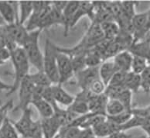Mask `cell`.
<instances>
[{"label":"cell","mask_w":150,"mask_h":138,"mask_svg":"<svg viewBox=\"0 0 150 138\" xmlns=\"http://www.w3.org/2000/svg\"><path fill=\"white\" fill-rule=\"evenodd\" d=\"M11 60L13 63L14 72H15V79L12 85V89L10 92H7L6 95L13 94L18 90L19 85L24 78L29 75L30 71V61H29L24 50L20 47H18L13 51L11 52Z\"/></svg>","instance_id":"6da1fadb"},{"label":"cell","mask_w":150,"mask_h":138,"mask_svg":"<svg viewBox=\"0 0 150 138\" xmlns=\"http://www.w3.org/2000/svg\"><path fill=\"white\" fill-rule=\"evenodd\" d=\"M41 31L42 30H37L29 32L28 37L22 47L30 64L37 69V71H43V54L39 45V38Z\"/></svg>","instance_id":"7a4b0ae2"},{"label":"cell","mask_w":150,"mask_h":138,"mask_svg":"<svg viewBox=\"0 0 150 138\" xmlns=\"http://www.w3.org/2000/svg\"><path fill=\"white\" fill-rule=\"evenodd\" d=\"M54 43L47 39L46 41L43 59V71L50 80L53 85L59 84V75L56 58V51Z\"/></svg>","instance_id":"3957f363"},{"label":"cell","mask_w":150,"mask_h":138,"mask_svg":"<svg viewBox=\"0 0 150 138\" xmlns=\"http://www.w3.org/2000/svg\"><path fill=\"white\" fill-rule=\"evenodd\" d=\"M33 11L26 28L29 32L40 30V26L52 9L51 1H33Z\"/></svg>","instance_id":"277c9868"},{"label":"cell","mask_w":150,"mask_h":138,"mask_svg":"<svg viewBox=\"0 0 150 138\" xmlns=\"http://www.w3.org/2000/svg\"><path fill=\"white\" fill-rule=\"evenodd\" d=\"M30 75V74H29ZM29 75L24 78L21 82L18 90H19V103L15 108L12 110L13 112H16L18 110L23 111L24 110L30 107L33 99V93L35 85L30 80Z\"/></svg>","instance_id":"5b68a950"},{"label":"cell","mask_w":150,"mask_h":138,"mask_svg":"<svg viewBox=\"0 0 150 138\" xmlns=\"http://www.w3.org/2000/svg\"><path fill=\"white\" fill-rule=\"evenodd\" d=\"M55 48V45H54ZM56 51L57 64V71L59 75V84L63 85L65 82H68L72 77L74 76L72 63L71 58L67 55Z\"/></svg>","instance_id":"8992f818"},{"label":"cell","mask_w":150,"mask_h":138,"mask_svg":"<svg viewBox=\"0 0 150 138\" xmlns=\"http://www.w3.org/2000/svg\"><path fill=\"white\" fill-rule=\"evenodd\" d=\"M0 14L5 23L9 25L19 21V2L0 1Z\"/></svg>","instance_id":"52a82bcc"},{"label":"cell","mask_w":150,"mask_h":138,"mask_svg":"<svg viewBox=\"0 0 150 138\" xmlns=\"http://www.w3.org/2000/svg\"><path fill=\"white\" fill-rule=\"evenodd\" d=\"M76 83L83 89H88L91 84L99 77V67H86L81 71H78L74 75Z\"/></svg>","instance_id":"ba28073f"},{"label":"cell","mask_w":150,"mask_h":138,"mask_svg":"<svg viewBox=\"0 0 150 138\" xmlns=\"http://www.w3.org/2000/svg\"><path fill=\"white\" fill-rule=\"evenodd\" d=\"M105 40L101 25L91 24L81 41L89 50Z\"/></svg>","instance_id":"9c48e42d"},{"label":"cell","mask_w":150,"mask_h":138,"mask_svg":"<svg viewBox=\"0 0 150 138\" xmlns=\"http://www.w3.org/2000/svg\"><path fill=\"white\" fill-rule=\"evenodd\" d=\"M34 120L32 118V110L29 108L22 111L21 117L17 121L13 122V123L18 134H20L23 138H27L29 131L32 127Z\"/></svg>","instance_id":"30bf717a"},{"label":"cell","mask_w":150,"mask_h":138,"mask_svg":"<svg viewBox=\"0 0 150 138\" xmlns=\"http://www.w3.org/2000/svg\"><path fill=\"white\" fill-rule=\"evenodd\" d=\"M94 136L96 137H107L111 134L122 131L121 126L113 123L108 119H105V120L99 123L92 128Z\"/></svg>","instance_id":"8fae6325"},{"label":"cell","mask_w":150,"mask_h":138,"mask_svg":"<svg viewBox=\"0 0 150 138\" xmlns=\"http://www.w3.org/2000/svg\"><path fill=\"white\" fill-rule=\"evenodd\" d=\"M41 127L43 138H54L60 132L62 126L55 116L41 120Z\"/></svg>","instance_id":"7c38bea8"},{"label":"cell","mask_w":150,"mask_h":138,"mask_svg":"<svg viewBox=\"0 0 150 138\" xmlns=\"http://www.w3.org/2000/svg\"><path fill=\"white\" fill-rule=\"evenodd\" d=\"M133 56H138L146 59L150 64V36L147 37L142 41L134 43L128 50Z\"/></svg>","instance_id":"4fadbf2b"},{"label":"cell","mask_w":150,"mask_h":138,"mask_svg":"<svg viewBox=\"0 0 150 138\" xmlns=\"http://www.w3.org/2000/svg\"><path fill=\"white\" fill-rule=\"evenodd\" d=\"M132 58L133 55L129 51H124L114 57L112 62L117 71L129 72L131 71Z\"/></svg>","instance_id":"5bb4252c"},{"label":"cell","mask_w":150,"mask_h":138,"mask_svg":"<svg viewBox=\"0 0 150 138\" xmlns=\"http://www.w3.org/2000/svg\"><path fill=\"white\" fill-rule=\"evenodd\" d=\"M53 97L57 103L61 104L68 107L74 101V96L68 93L62 87V85H52L50 86Z\"/></svg>","instance_id":"9a60e30c"},{"label":"cell","mask_w":150,"mask_h":138,"mask_svg":"<svg viewBox=\"0 0 150 138\" xmlns=\"http://www.w3.org/2000/svg\"><path fill=\"white\" fill-rule=\"evenodd\" d=\"M81 1H68L65 9L63 11V16H64V35L65 37L67 36L70 29L71 28V21L80 6Z\"/></svg>","instance_id":"2e32d148"},{"label":"cell","mask_w":150,"mask_h":138,"mask_svg":"<svg viewBox=\"0 0 150 138\" xmlns=\"http://www.w3.org/2000/svg\"><path fill=\"white\" fill-rule=\"evenodd\" d=\"M108 101V98L105 94L96 95L88 103L89 112L106 117V106H107Z\"/></svg>","instance_id":"e0dca14e"},{"label":"cell","mask_w":150,"mask_h":138,"mask_svg":"<svg viewBox=\"0 0 150 138\" xmlns=\"http://www.w3.org/2000/svg\"><path fill=\"white\" fill-rule=\"evenodd\" d=\"M52 6V5H51ZM54 25H64V16L63 13L60 11L57 10L52 7L51 10L50 12L45 19L43 20L40 26V30H43V29L48 28L50 26H54Z\"/></svg>","instance_id":"ac0fdd59"},{"label":"cell","mask_w":150,"mask_h":138,"mask_svg":"<svg viewBox=\"0 0 150 138\" xmlns=\"http://www.w3.org/2000/svg\"><path fill=\"white\" fill-rule=\"evenodd\" d=\"M116 71H117L112 61H105L99 66V77L106 86L109 84Z\"/></svg>","instance_id":"d6986e66"},{"label":"cell","mask_w":150,"mask_h":138,"mask_svg":"<svg viewBox=\"0 0 150 138\" xmlns=\"http://www.w3.org/2000/svg\"><path fill=\"white\" fill-rule=\"evenodd\" d=\"M33 11V1H19V23L25 25Z\"/></svg>","instance_id":"ffe728a7"},{"label":"cell","mask_w":150,"mask_h":138,"mask_svg":"<svg viewBox=\"0 0 150 138\" xmlns=\"http://www.w3.org/2000/svg\"><path fill=\"white\" fill-rule=\"evenodd\" d=\"M31 103L37 109L43 119L49 118L54 116V110L53 106L43 99L32 101Z\"/></svg>","instance_id":"44dd1931"},{"label":"cell","mask_w":150,"mask_h":138,"mask_svg":"<svg viewBox=\"0 0 150 138\" xmlns=\"http://www.w3.org/2000/svg\"><path fill=\"white\" fill-rule=\"evenodd\" d=\"M104 37L106 41H113L120 31V28L115 21H108L101 25Z\"/></svg>","instance_id":"7402d4cb"},{"label":"cell","mask_w":150,"mask_h":138,"mask_svg":"<svg viewBox=\"0 0 150 138\" xmlns=\"http://www.w3.org/2000/svg\"><path fill=\"white\" fill-rule=\"evenodd\" d=\"M128 90L132 92H138L139 89L141 88V77L140 75H136L132 71H129L126 74L124 85Z\"/></svg>","instance_id":"603a6c76"},{"label":"cell","mask_w":150,"mask_h":138,"mask_svg":"<svg viewBox=\"0 0 150 138\" xmlns=\"http://www.w3.org/2000/svg\"><path fill=\"white\" fill-rule=\"evenodd\" d=\"M0 138H19V134L13 121L7 117L0 127Z\"/></svg>","instance_id":"cb8c5ba5"},{"label":"cell","mask_w":150,"mask_h":138,"mask_svg":"<svg viewBox=\"0 0 150 138\" xmlns=\"http://www.w3.org/2000/svg\"><path fill=\"white\" fill-rule=\"evenodd\" d=\"M124 111H125V109L118 100L108 99L106 106V117H114L120 114Z\"/></svg>","instance_id":"d4e9b609"},{"label":"cell","mask_w":150,"mask_h":138,"mask_svg":"<svg viewBox=\"0 0 150 138\" xmlns=\"http://www.w3.org/2000/svg\"><path fill=\"white\" fill-rule=\"evenodd\" d=\"M29 77L35 86H42L47 88L53 85L50 80L43 71H37L36 73L30 74Z\"/></svg>","instance_id":"484cf974"},{"label":"cell","mask_w":150,"mask_h":138,"mask_svg":"<svg viewBox=\"0 0 150 138\" xmlns=\"http://www.w3.org/2000/svg\"><path fill=\"white\" fill-rule=\"evenodd\" d=\"M67 109L69 111H71L73 113L77 115V116H83V115L89 113L88 104L87 102L78 101V100H76V99H74L73 103L71 104V106H69Z\"/></svg>","instance_id":"4316f807"},{"label":"cell","mask_w":150,"mask_h":138,"mask_svg":"<svg viewBox=\"0 0 150 138\" xmlns=\"http://www.w3.org/2000/svg\"><path fill=\"white\" fill-rule=\"evenodd\" d=\"M148 61L146 59L138 56H133L131 71L136 75H141L148 66Z\"/></svg>","instance_id":"83f0119b"},{"label":"cell","mask_w":150,"mask_h":138,"mask_svg":"<svg viewBox=\"0 0 150 138\" xmlns=\"http://www.w3.org/2000/svg\"><path fill=\"white\" fill-rule=\"evenodd\" d=\"M138 2L135 1H121V5H122V12L124 15L129 20H131L133 16L136 14L135 13V6H137Z\"/></svg>","instance_id":"f1b7e54d"},{"label":"cell","mask_w":150,"mask_h":138,"mask_svg":"<svg viewBox=\"0 0 150 138\" xmlns=\"http://www.w3.org/2000/svg\"><path fill=\"white\" fill-rule=\"evenodd\" d=\"M81 128L72 126H67L60 129L58 134L62 138H78Z\"/></svg>","instance_id":"f546056e"},{"label":"cell","mask_w":150,"mask_h":138,"mask_svg":"<svg viewBox=\"0 0 150 138\" xmlns=\"http://www.w3.org/2000/svg\"><path fill=\"white\" fill-rule=\"evenodd\" d=\"M132 117V111H127V110H125V111H124V112L120 113V114L116 115V116H114V117H106L109 120L112 121L113 123H116V124H118V125L122 127L126 122H128L131 119Z\"/></svg>","instance_id":"4dcf8cb0"},{"label":"cell","mask_w":150,"mask_h":138,"mask_svg":"<svg viewBox=\"0 0 150 138\" xmlns=\"http://www.w3.org/2000/svg\"><path fill=\"white\" fill-rule=\"evenodd\" d=\"M145 119L146 118H142V117H138V116L132 115L131 119L128 122L125 123L124 125H122L121 127V129H122V131L125 132L127 129H132V128L141 127V126L142 125Z\"/></svg>","instance_id":"1f68e13d"},{"label":"cell","mask_w":150,"mask_h":138,"mask_svg":"<svg viewBox=\"0 0 150 138\" xmlns=\"http://www.w3.org/2000/svg\"><path fill=\"white\" fill-rule=\"evenodd\" d=\"M106 87L107 86L101 81V78H98L91 84V85L88 88V90L91 91L94 95H101L102 94H105Z\"/></svg>","instance_id":"d6a6232c"},{"label":"cell","mask_w":150,"mask_h":138,"mask_svg":"<svg viewBox=\"0 0 150 138\" xmlns=\"http://www.w3.org/2000/svg\"><path fill=\"white\" fill-rule=\"evenodd\" d=\"M141 77V88L145 92L150 91V64H149L143 72L140 75Z\"/></svg>","instance_id":"836d02e7"},{"label":"cell","mask_w":150,"mask_h":138,"mask_svg":"<svg viewBox=\"0 0 150 138\" xmlns=\"http://www.w3.org/2000/svg\"><path fill=\"white\" fill-rule=\"evenodd\" d=\"M13 108V100H9L6 102V103L0 106V127L5 121V120L7 118L8 112Z\"/></svg>","instance_id":"e575fe53"},{"label":"cell","mask_w":150,"mask_h":138,"mask_svg":"<svg viewBox=\"0 0 150 138\" xmlns=\"http://www.w3.org/2000/svg\"><path fill=\"white\" fill-rule=\"evenodd\" d=\"M96 95H94L91 91H89L88 89H83L78 94H77L76 96L74 97V99L76 100H78V101L84 102H87V103H89Z\"/></svg>","instance_id":"d590c367"},{"label":"cell","mask_w":150,"mask_h":138,"mask_svg":"<svg viewBox=\"0 0 150 138\" xmlns=\"http://www.w3.org/2000/svg\"><path fill=\"white\" fill-rule=\"evenodd\" d=\"M127 73L128 72L116 71L108 85H123Z\"/></svg>","instance_id":"8d00e7d4"},{"label":"cell","mask_w":150,"mask_h":138,"mask_svg":"<svg viewBox=\"0 0 150 138\" xmlns=\"http://www.w3.org/2000/svg\"><path fill=\"white\" fill-rule=\"evenodd\" d=\"M47 88H48V87H47ZM46 89H47L46 87L35 86L34 90H33V93L32 101L43 99V94H44V92H45Z\"/></svg>","instance_id":"74e56055"},{"label":"cell","mask_w":150,"mask_h":138,"mask_svg":"<svg viewBox=\"0 0 150 138\" xmlns=\"http://www.w3.org/2000/svg\"><path fill=\"white\" fill-rule=\"evenodd\" d=\"M11 58V52L6 48L0 50V65H3Z\"/></svg>","instance_id":"f35d334b"},{"label":"cell","mask_w":150,"mask_h":138,"mask_svg":"<svg viewBox=\"0 0 150 138\" xmlns=\"http://www.w3.org/2000/svg\"><path fill=\"white\" fill-rule=\"evenodd\" d=\"M67 2L68 1H51L52 7L63 13V11L67 4Z\"/></svg>","instance_id":"ab89813d"},{"label":"cell","mask_w":150,"mask_h":138,"mask_svg":"<svg viewBox=\"0 0 150 138\" xmlns=\"http://www.w3.org/2000/svg\"><path fill=\"white\" fill-rule=\"evenodd\" d=\"M94 136L91 128H81L78 138H90Z\"/></svg>","instance_id":"60d3db41"},{"label":"cell","mask_w":150,"mask_h":138,"mask_svg":"<svg viewBox=\"0 0 150 138\" xmlns=\"http://www.w3.org/2000/svg\"><path fill=\"white\" fill-rule=\"evenodd\" d=\"M106 138H132V136L125 134L124 131H119L111 134L110 136L107 137Z\"/></svg>","instance_id":"b9f144b4"},{"label":"cell","mask_w":150,"mask_h":138,"mask_svg":"<svg viewBox=\"0 0 150 138\" xmlns=\"http://www.w3.org/2000/svg\"><path fill=\"white\" fill-rule=\"evenodd\" d=\"M141 128L148 134V136L150 135V119L146 118L144 120L142 125L141 126Z\"/></svg>","instance_id":"7bdbcfd3"},{"label":"cell","mask_w":150,"mask_h":138,"mask_svg":"<svg viewBox=\"0 0 150 138\" xmlns=\"http://www.w3.org/2000/svg\"><path fill=\"white\" fill-rule=\"evenodd\" d=\"M12 89V85L7 84L2 80L0 79V92L1 91H8V92H10Z\"/></svg>","instance_id":"ee69618b"},{"label":"cell","mask_w":150,"mask_h":138,"mask_svg":"<svg viewBox=\"0 0 150 138\" xmlns=\"http://www.w3.org/2000/svg\"><path fill=\"white\" fill-rule=\"evenodd\" d=\"M146 12H147V14H148V26L150 30V8L149 9V10L146 11Z\"/></svg>","instance_id":"f6af8a7d"},{"label":"cell","mask_w":150,"mask_h":138,"mask_svg":"<svg viewBox=\"0 0 150 138\" xmlns=\"http://www.w3.org/2000/svg\"><path fill=\"white\" fill-rule=\"evenodd\" d=\"M4 25H6V23H5L4 20H3V19L2 18V16L0 14V26H4Z\"/></svg>","instance_id":"bcb514c9"},{"label":"cell","mask_w":150,"mask_h":138,"mask_svg":"<svg viewBox=\"0 0 150 138\" xmlns=\"http://www.w3.org/2000/svg\"><path fill=\"white\" fill-rule=\"evenodd\" d=\"M54 138H62V137L60 136V134H57V136H55V137H54Z\"/></svg>","instance_id":"7dc6e473"},{"label":"cell","mask_w":150,"mask_h":138,"mask_svg":"<svg viewBox=\"0 0 150 138\" xmlns=\"http://www.w3.org/2000/svg\"><path fill=\"white\" fill-rule=\"evenodd\" d=\"M90 138H97V137L95 136H93V137H90Z\"/></svg>","instance_id":"c3c4849f"},{"label":"cell","mask_w":150,"mask_h":138,"mask_svg":"<svg viewBox=\"0 0 150 138\" xmlns=\"http://www.w3.org/2000/svg\"><path fill=\"white\" fill-rule=\"evenodd\" d=\"M37 138H43V137L41 136V137H37Z\"/></svg>","instance_id":"681fc988"},{"label":"cell","mask_w":150,"mask_h":138,"mask_svg":"<svg viewBox=\"0 0 150 138\" xmlns=\"http://www.w3.org/2000/svg\"><path fill=\"white\" fill-rule=\"evenodd\" d=\"M147 138H150V135H149V136H148V137H147Z\"/></svg>","instance_id":"f907efd6"},{"label":"cell","mask_w":150,"mask_h":138,"mask_svg":"<svg viewBox=\"0 0 150 138\" xmlns=\"http://www.w3.org/2000/svg\"></svg>","instance_id":"816d5d0a"}]
</instances>
